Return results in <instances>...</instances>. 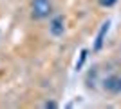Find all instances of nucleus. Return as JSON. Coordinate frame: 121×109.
Wrapping results in <instances>:
<instances>
[{"label": "nucleus", "mask_w": 121, "mask_h": 109, "mask_svg": "<svg viewBox=\"0 0 121 109\" xmlns=\"http://www.w3.org/2000/svg\"><path fill=\"white\" fill-rule=\"evenodd\" d=\"M119 85H121V80H119Z\"/></svg>", "instance_id": "0eeeda50"}, {"label": "nucleus", "mask_w": 121, "mask_h": 109, "mask_svg": "<svg viewBox=\"0 0 121 109\" xmlns=\"http://www.w3.org/2000/svg\"><path fill=\"white\" fill-rule=\"evenodd\" d=\"M108 22H105L103 26H101V29H99V33H98V38H96V44H94V49L96 51H99L101 49V46H103V38H105V35H107V31H108Z\"/></svg>", "instance_id": "7ed1b4c3"}, {"label": "nucleus", "mask_w": 121, "mask_h": 109, "mask_svg": "<svg viewBox=\"0 0 121 109\" xmlns=\"http://www.w3.org/2000/svg\"><path fill=\"white\" fill-rule=\"evenodd\" d=\"M52 5L51 0H33V16L35 18H45L49 16Z\"/></svg>", "instance_id": "f257e3e1"}, {"label": "nucleus", "mask_w": 121, "mask_h": 109, "mask_svg": "<svg viewBox=\"0 0 121 109\" xmlns=\"http://www.w3.org/2000/svg\"><path fill=\"white\" fill-rule=\"evenodd\" d=\"M116 2H117V0H99V4L101 5H107V7H108V5H114Z\"/></svg>", "instance_id": "39448f33"}, {"label": "nucleus", "mask_w": 121, "mask_h": 109, "mask_svg": "<svg viewBox=\"0 0 121 109\" xmlns=\"http://www.w3.org/2000/svg\"><path fill=\"white\" fill-rule=\"evenodd\" d=\"M85 57H87V51H81V57H80V62L76 64V69H81L83 62H85Z\"/></svg>", "instance_id": "20e7f679"}, {"label": "nucleus", "mask_w": 121, "mask_h": 109, "mask_svg": "<svg viewBox=\"0 0 121 109\" xmlns=\"http://www.w3.org/2000/svg\"><path fill=\"white\" fill-rule=\"evenodd\" d=\"M45 107H56V104H54V102H47Z\"/></svg>", "instance_id": "423d86ee"}, {"label": "nucleus", "mask_w": 121, "mask_h": 109, "mask_svg": "<svg viewBox=\"0 0 121 109\" xmlns=\"http://www.w3.org/2000/svg\"><path fill=\"white\" fill-rule=\"evenodd\" d=\"M51 33H52L54 36L63 35V18H61V16L52 18V22H51Z\"/></svg>", "instance_id": "f03ea898"}]
</instances>
